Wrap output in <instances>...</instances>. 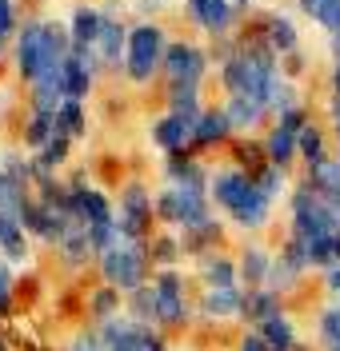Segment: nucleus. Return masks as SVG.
<instances>
[{
    "label": "nucleus",
    "instance_id": "obj_1",
    "mask_svg": "<svg viewBox=\"0 0 340 351\" xmlns=\"http://www.w3.org/2000/svg\"><path fill=\"white\" fill-rule=\"evenodd\" d=\"M157 219L164 228L177 232H196L204 223H212V199L201 188H181V184H164L157 192Z\"/></svg>",
    "mask_w": 340,
    "mask_h": 351
},
{
    "label": "nucleus",
    "instance_id": "obj_2",
    "mask_svg": "<svg viewBox=\"0 0 340 351\" xmlns=\"http://www.w3.org/2000/svg\"><path fill=\"white\" fill-rule=\"evenodd\" d=\"M337 232L340 223H337V212L328 208V199L317 196L308 184H296L288 192V236L313 243L320 236H337Z\"/></svg>",
    "mask_w": 340,
    "mask_h": 351
},
{
    "label": "nucleus",
    "instance_id": "obj_3",
    "mask_svg": "<svg viewBox=\"0 0 340 351\" xmlns=\"http://www.w3.org/2000/svg\"><path fill=\"white\" fill-rule=\"evenodd\" d=\"M168 36L157 21H140L128 28V56H124V76L133 84H148L164 68V52H168Z\"/></svg>",
    "mask_w": 340,
    "mask_h": 351
},
{
    "label": "nucleus",
    "instance_id": "obj_4",
    "mask_svg": "<svg viewBox=\"0 0 340 351\" xmlns=\"http://www.w3.org/2000/svg\"><path fill=\"white\" fill-rule=\"evenodd\" d=\"M148 271H157L148 260V243H120V247L100 256V280L116 287L120 295H133L140 287H148Z\"/></svg>",
    "mask_w": 340,
    "mask_h": 351
},
{
    "label": "nucleus",
    "instance_id": "obj_5",
    "mask_svg": "<svg viewBox=\"0 0 340 351\" xmlns=\"http://www.w3.org/2000/svg\"><path fill=\"white\" fill-rule=\"evenodd\" d=\"M152 219H157V196L148 192L144 180H128V184L120 188V212H116L120 240L124 243H148Z\"/></svg>",
    "mask_w": 340,
    "mask_h": 351
},
{
    "label": "nucleus",
    "instance_id": "obj_6",
    "mask_svg": "<svg viewBox=\"0 0 340 351\" xmlns=\"http://www.w3.org/2000/svg\"><path fill=\"white\" fill-rule=\"evenodd\" d=\"M152 291H157V328L160 331L188 328V319H192V304H188V291H184L181 267L152 271Z\"/></svg>",
    "mask_w": 340,
    "mask_h": 351
},
{
    "label": "nucleus",
    "instance_id": "obj_7",
    "mask_svg": "<svg viewBox=\"0 0 340 351\" xmlns=\"http://www.w3.org/2000/svg\"><path fill=\"white\" fill-rule=\"evenodd\" d=\"M12 64H16V76L24 84H36L48 68V48H45V21L28 16L16 32V52H12Z\"/></svg>",
    "mask_w": 340,
    "mask_h": 351
},
{
    "label": "nucleus",
    "instance_id": "obj_8",
    "mask_svg": "<svg viewBox=\"0 0 340 351\" xmlns=\"http://www.w3.org/2000/svg\"><path fill=\"white\" fill-rule=\"evenodd\" d=\"M252 188H256L252 172L249 168H236V164L212 168V176H208V199H212L220 212H228V216L245 204V196H249Z\"/></svg>",
    "mask_w": 340,
    "mask_h": 351
},
{
    "label": "nucleus",
    "instance_id": "obj_9",
    "mask_svg": "<svg viewBox=\"0 0 340 351\" xmlns=\"http://www.w3.org/2000/svg\"><path fill=\"white\" fill-rule=\"evenodd\" d=\"M68 204H72V216H76V223H84V228H96V223H113V219H116L113 199L104 196L100 188H92L84 176L68 180Z\"/></svg>",
    "mask_w": 340,
    "mask_h": 351
},
{
    "label": "nucleus",
    "instance_id": "obj_10",
    "mask_svg": "<svg viewBox=\"0 0 340 351\" xmlns=\"http://www.w3.org/2000/svg\"><path fill=\"white\" fill-rule=\"evenodd\" d=\"M160 72L168 76V84H201L204 72H208V52L192 40H172Z\"/></svg>",
    "mask_w": 340,
    "mask_h": 351
},
{
    "label": "nucleus",
    "instance_id": "obj_11",
    "mask_svg": "<svg viewBox=\"0 0 340 351\" xmlns=\"http://www.w3.org/2000/svg\"><path fill=\"white\" fill-rule=\"evenodd\" d=\"M184 12L201 32L216 36V40H228L240 8H236V0H184Z\"/></svg>",
    "mask_w": 340,
    "mask_h": 351
},
{
    "label": "nucleus",
    "instance_id": "obj_12",
    "mask_svg": "<svg viewBox=\"0 0 340 351\" xmlns=\"http://www.w3.org/2000/svg\"><path fill=\"white\" fill-rule=\"evenodd\" d=\"M196 311H201L204 319H212V324L240 319V311H245V287H204Z\"/></svg>",
    "mask_w": 340,
    "mask_h": 351
},
{
    "label": "nucleus",
    "instance_id": "obj_13",
    "mask_svg": "<svg viewBox=\"0 0 340 351\" xmlns=\"http://www.w3.org/2000/svg\"><path fill=\"white\" fill-rule=\"evenodd\" d=\"M208 176H212V168H204L196 156L188 152H172L164 156V180L168 184H181V188H201V192H208Z\"/></svg>",
    "mask_w": 340,
    "mask_h": 351
},
{
    "label": "nucleus",
    "instance_id": "obj_14",
    "mask_svg": "<svg viewBox=\"0 0 340 351\" xmlns=\"http://www.w3.org/2000/svg\"><path fill=\"white\" fill-rule=\"evenodd\" d=\"M260 40L269 44L280 60H284V56L300 52V28H296L293 16H284V12H269L264 24H260Z\"/></svg>",
    "mask_w": 340,
    "mask_h": 351
},
{
    "label": "nucleus",
    "instance_id": "obj_15",
    "mask_svg": "<svg viewBox=\"0 0 340 351\" xmlns=\"http://www.w3.org/2000/svg\"><path fill=\"white\" fill-rule=\"evenodd\" d=\"M192 124H196V120H184L177 112H164L157 124H152V144H157L164 156L184 152V148H192Z\"/></svg>",
    "mask_w": 340,
    "mask_h": 351
},
{
    "label": "nucleus",
    "instance_id": "obj_16",
    "mask_svg": "<svg viewBox=\"0 0 340 351\" xmlns=\"http://www.w3.org/2000/svg\"><path fill=\"white\" fill-rule=\"evenodd\" d=\"M96 56L109 72H124V56H128V28L116 21V16H104V28H100V40H96Z\"/></svg>",
    "mask_w": 340,
    "mask_h": 351
},
{
    "label": "nucleus",
    "instance_id": "obj_17",
    "mask_svg": "<svg viewBox=\"0 0 340 351\" xmlns=\"http://www.w3.org/2000/svg\"><path fill=\"white\" fill-rule=\"evenodd\" d=\"M272 256L264 243H245L240 256H236V267H240V287H269V271H272Z\"/></svg>",
    "mask_w": 340,
    "mask_h": 351
},
{
    "label": "nucleus",
    "instance_id": "obj_18",
    "mask_svg": "<svg viewBox=\"0 0 340 351\" xmlns=\"http://www.w3.org/2000/svg\"><path fill=\"white\" fill-rule=\"evenodd\" d=\"M280 311H284V295H280V291H272V287H249V291H245V311H240V319H249L252 328L269 324L272 315H280Z\"/></svg>",
    "mask_w": 340,
    "mask_h": 351
},
{
    "label": "nucleus",
    "instance_id": "obj_19",
    "mask_svg": "<svg viewBox=\"0 0 340 351\" xmlns=\"http://www.w3.org/2000/svg\"><path fill=\"white\" fill-rule=\"evenodd\" d=\"M28 256L32 247H28V232L21 228V219L0 212V260L12 267V263H28Z\"/></svg>",
    "mask_w": 340,
    "mask_h": 351
},
{
    "label": "nucleus",
    "instance_id": "obj_20",
    "mask_svg": "<svg viewBox=\"0 0 340 351\" xmlns=\"http://www.w3.org/2000/svg\"><path fill=\"white\" fill-rule=\"evenodd\" d=\"M232 136V124H228L225 108H204L201 120L192 124V148H216Z\"/></svg>",
    "mask_w": 340,
    "mask_h": 351
},
{
    "label": "nucleus",
    "instance_id": "obj_21",
    "mask_svg": "<svg viewBox=\"0 0 340 351\" xmlns=\"http://www.w3.org/2000/svg\"><path fill=\"white\" fill-rule=\"evenodd\" d=\"M100 28H104V12H100V8H92V4H80V8L68 16V36H72L76 48H96Z\"/></svg>",
    "mask_w": 340,
    "mask_h": 351
},
{
    "label": "nucleus",
    "instance_id": "obj_22",
    "mask_svg": "<svg viewBox=\"0 0 340 351\" xmlns=\"http://www.w3.org/2000/svg\"><path fill=\"white\" fill-rule=\"evenodd\" d=\"M225 116H228V124H232V132H252L264 116H269V108H264V100H256V96H228Z\"/></svg>",
    "mask_w": 340,
    "mask_h": 351
},
{
    "label": "nucleus",
    "instance_id": "obj_23",
    "mask_svg": "<svg viewBox=\"0 0 340 351\" xmlns=\"http://www.w3.org/2000/svg\"><path fill=\"white\" fill-rule=\"evenodd\" d=\"M260 148H264V160H269V164H276V168H284V172H288V164L300 156V148H296V132L280 128V124H272V128L264 132Z\"/></svg>",
    "mask_w": 340,
    "mask_h": 351
},
{
    "label": "nucleus",
    "instance_id": "obj_24",
    "mask_svg": "<svg viewBox=\"0 0 340 351\" xmlns=\"http://www.w3.org/2000/svg\"><path fill=\"white\" fill-rule=\"evenodd\" d=\"M272 219V199L260 192V188H252L249 196H245V204L232 212V223L236 228H245V232H260V228H269Z\"/></svg>",
    "mask_w": 340,
    "mask_h": 351
},
{
    "label": "nucleus",
    "instance_id": "obj_25",
    "mask_svg": "<svg viewBox=\"0 0 340 351\" xmlns=\"http://www.w3.org/2000/svg\"><path fill=\"white\" fill-rule=\"evenodd\" d=\"M201 284L204 287H240V267H236L232 256L212 252V256L201 260Z\"/></svg>",
    "mask_w": 340,
    "mask_h": 351
},
{
    "label": "nucleus",
    "instance_id": "obj_26",
    "mask_svg": "<svg viewBox=\"0 0 340 351\" xmlns=\"http://www.w3.org/2000/svg\"><path fill=\"white\" fill-rule=\"evenodd\" d=\"M60 76H65V100H89V92H92V84H96V72H92L76 52L65 60V68H60Z\"/></svg>",
    "mask_w": 340,
    "mask_h": 351
},
{
    "label": "nucleus",
    "instance_id": "obj_27",
    "mask_svg": "<svg viewBox=\"0 0 340 351\" xmlns=\"http://www.w3.org/2000/svg\"><path fill=\"white\" fill-rule=\"evenodd\" d=\"M56 256H60V263H68L72 271H76V267H84V263L96 256V252H92V243H89V228H84V223L68 228L65 240L56 243Z\"/></svg>",
    "mask_w": 340,
    "mask_h": 351
},
{
    "label": "nucleus",
    "instance_id": "obj_28",
    "mask_svg": "<svg viewBox=\"0 0 340 351\" xmlns=\"http://www.w3.org/2000/svg\"><path fill=\"white\" fill-rule=\"evenodd\" d=\"M84 307H89V315L96 319V328H100V324H109V319H116V315H124V295H120L116 287L100 284V287L89 291Z\"/></svg>",
    "mask_w": 340,
    "mask_h": 351
},
{
    "label": "nucleus",
    "instance_id": "obj_29",
    "mask_svg": "<svg viewBox=\"0 0 340 351\" xmlns=\"http://www.w3.org/2000/svg\"><path fill=\"white\" fill-rule=\"evenodd\" d=\"M260 335H264V343H269L272 351H296L300 348V335H296V324L288 311H280V315H272L269 324H260Z\"/></svg>",
    "mask_w": 340,
    "mask_h": 351
},
{
    "label": "nucleus",
    "instance_id": "obj_30",
    "mask_svg": "<svg viewBox=\"0 0 340 351\" xmlns=\"http://www.w3.org/2000/svg\"><path fill=\"white\" fill-rule=\"evenodd\" d=\"M148 260H152V267H157V271L177 267V263L184 260L181 236H172V232H160V236H152V240H148Z\"/></svg>",
    "mask_w": 340,
    "mask_h": 351
},
{
    "label": "nucleus",
    "instance_id": "obj_31",
    "mask_svg": "<svg viewBox=\"0 0 340 351\" xmlns=\"http://www.w3.org/2000/svg\"><path fill=\"white\" fill-rule=\"evenodd\" d=\"M164 100H168V112H177L184 120H201V84H168L164 92Z\"/></svg>",
    "mask_w": 340,
    "mask_h": 351
},
{
    "label": "nucleus",
    "instance_id": "obj_32",
    "mask_svg": "<svg viewBox=\"0 0 340 351\" xmlns=\"http://www.w3.org/2000/svg\"><path fill=\"white\" fill-rule=\"evenodd\" d=\"M225 240V228L212 219V223H204V228H196V232H181V243H184V256H196V260H204V256H212V247Z\"/></svg>",
    "mask_w": 340,
    "mask_h": 351
},
{
    "label": "nucleus",
    "instance_id": "obj_33",
    "mask_svg": "<svg viewBox=\"0 0 340 351\" xmlns=\"http://www.w3.org/2000/svg\"><path fill=\"white\" fill-rule=\"evenodd\" d=\"M264 108H269L272 116H276V120H280L284 112L300 108V96H296V84L288 80V76H284V72H280V76H276V80L269 84V92H264Z\"/></svg>",
    "mask_w": 340,
    "mask_h": 351
},
{
    "label": "nucleus",
    "instance_id": "obj_34",
    "mask_svg": "<svg viewBox=\"0 0 340 351\" xmlns=\"http://www.w3.org/2000/svg\"><path fill=\"white\" fill-rule=\"evenodd\" d=\"M56 132L68 136V140H80V136H89V112L80 100H65L60 108H56Z\"/></svg>",
    "mask_w": 340,
    "mask_h": 351
},
{
    "label": "nucleus",
    "instance_id": "obj_35",
    "mask_svg": "<svg viewBox=\"0 0 340 351\" xmlns=\"http://www.w3.org/2000/svg\"><path fill=\"white\" fill-rule=\"evenodd\" d=\"M296 148H300V160H304L308 168L332 160V156H328V136H324V128H317V124H308V128L296 136Z\"/></svg>",
    "mask_w": 340,
    "mask_h": 351
},
{
    "label": "nucleus",
    "instance_id": "obj_36",
    "mask_svg": "<svg viewBox=\"0 0 340 351\" xmlns=\"http://www.w3.org/2000/svg\"><path fill=\"white\" fill-rule=\"evenodd\" d=\"M124 315L133 319V324H148V328H157V291L152 284L133 291V295H124Z\"/></svg>",
    "mask_w": 340,
    "mask_h": 351
},
{
    "label": "nucleus",
    "instance_id": "obj_37",
    "mask_svg": "<svg viewBox=\"0 0 340 351\" xmlns=\"http://www.w3.org/2000/svg\"><path fill=\"white\" fill-rule=\"evenodd\" d=\"M16 219H21L24 232H28V236H36V240H48V232H52V216H48V208L36 196L24 199V208L16 212Z\"/></svg>",
    "mask_w": 340,
    "mask_h": 351
},
{
    "label": "nucleus",
    "instance_id": "obj_38",
    "mask_svg": "<svg viewBox=\"0 0 340 351\" xmlns=\"http://www.w3.org/2000/svg\"><path fill=\"white\" fill-rule=\"evenodd\" d=\"M52 136H56V116H52V112H32V116L24 120V148L41 152Z\"/></svg>",
    "mask_w": 340,
    "mask_h": 351
},
{
    "label": "nucleus",
    "instance_id": "obj_39",
    "mask_svg": "<svg viewBox=\"0 0 340 351\" xmlns=\"http://www.w3.org/2000/svg\"><path fill=\"white\" fill-rule=\"evenodd\" d=\"M317 343L320 351H340V300L320 307L317 315Z\"/></svg>",
    "mask_w": 340,
    "mask_h": 351
},
{
    "label": "nucleus",
    "instance_id": "obj_40",
    "mask_svg": "<svg viewBox=\"0 0 340 351\" xmlns=\"http://www.w3.org/2000/svg\"><path fill=\"white\" fill-rule=\"evenodd\" d=\"M252 180H256V188H260L272 204H276L280 196H288V172H284V168H276V164H269V160L252 172Z\"/></svg>",
    "mask_w": 340,
    "mask_h": 351
},
{
    "label": "nucleus",
    "instance_id": "obj_41",
    "mask_svg": "<svg viewBox=\"0 0 340 351\" xmlns=\"http://www.w3.org/2000/svg\"><path fill=\"white\" fill-rule=\"evenodd\" d=\"M68 156H72V140L56 132L41 152H32V160H36L41 168H48V172H56V168H65V164H68Z\"/></svg>",
    "mask_w": 340,
    "mask_h": 351
},
{
    "label": "nucleus",
    "instance_id": "obj_42",
    "mask_svg": "<svg viewBox=\"0 0 340 351\" xmlns=\"http://www.w3.org/2000/svg\"><path fill=\"white\" fill-rule=\"evenodd\" d=\"M332 263H340V243H337V236H320V240L308 243V267L328 271Z\"/></svg>",
    "mask_w": 340,
    "mask_h": 351
},
{
    "label": "nucleus",
    "instance_id": "obj_43",
    "mask_svg": "<svg viewBox=\"0 0 340 351\" xmlns=\"http://www.w3.org/2000/svg\"><path fill=\"white\" fill-rule=\"evenodd\" d=\"M300 280H304V271H300L296 263H288L284 256H276V260H272V271H269V287H272V291H280V295H284V291H293Z\"/></svg>",
    "mask_w": 340,
    "mask_h": 351
},
{
    "label": "nucleus",
    "instance_id": "obj_44",
    "mask_svg": "<svg viewBox=\"0 0 340 351\" xmlns=\"http://www.w3.org/2000/svg\"><path fill=\"white\" fill-rule=\"evenodd\" d=\"M89 243H92V252H96V260L104 256V252H113V247H120V228H116V219L113 223H96V228H89Z\"/></svg>",
    "mask_w": 340,
    "mask_h": 351
},
{
    "label": "nucleus",
    "instance_id": "obj_45",
    "mask_svg": "<svg viewBox=\"0 0 340 351\" xmlns=\"http://www.w3.org/2000/svg\"><path fill=\"white\" fill-rule=\"evenodd\" d=\"M12 315V267L0 260V319Z\"/></svg>",
    "mask_w": 340,
    "mask_h": 351
},
{
    "label": "nucleus",
    "instance_id": "obj_46",
    "mask_svg": "<svg viewBox=\"0 0 340 351\" xmlns=\"http://www.w3.org/2000/svg\"><path fill=\"white\" fill-rule=\"evenodd\" d=\"M12 32H21V16H16V4H12V0H0V36L8 40Z\"/></svg>",
    "mask_w": 340,
    "mask_h": 351
},
{
    "label": "nucleus",
    "instance_id": "obj_47",
    "mask_svg": "<svg viewBox=\"0 0 340 351\" xmlns=\"http://www.w3.org/2000/svg\"><path fill=\"white\" fill-rule=\"evenodd\" d=\"M276 124H280V128H288V132H296V136H300V132L308 128V124H313V120H308V108H304V104H300V108L284 112V116H280V120H276Z\"/></svg>",
    "mask_w": 340,
    "mask_h": 351
},
{
    "label": "nucleus",
    "instance_id": "obj_48",
    "mask_svg": "<svg viewBox=\"0 0 340 351\" xmlns=\"http://www.w3.org/2000/svg\"><path fill=\"white\" fill-rule=\"evenodd\" d=\"M140 351H168V335L160 328H148L144 324V331H140Z\"/></svg>",
    "mask_w": 340,
    "mask_h": 351
},
{
    "label": "nucleus",
    "instance_id": "obj_49",
    "mask_svg": "<svg viewBox=\"0 0 340 351\" xmlns=\"http://www.w3.org/2000/svg\"><path fill=\"white\" fill-rule=\"evenodd\" d=\"M317 24L328 32V36H337L340 32V0H328V4H324V16H320Z\"/></svg>",
    "mask_w": 340,
    "mask_h": 351
},
{
    "label": "nucleus",
    "instance_id": "obj_50",
    "mask_svg": "<svg viewBox=\"0 0 340 351\" xmlns=\"http://www.w3.org/2000/svg\"><path fill=\"white\" fill-rule=\"evenodd\" d=\"M236 351H272L269 343H264V335L256 328H249V331H240V339H236Z\"/></svg>",
    "mask_w": 340,
    "mask_h": 351
},
{
    "label": "nucleus",
    "instance_id": "obj_51",
    "mask_svg": "<svg viewBox=\"0 0 340 351\" xmlns=\"http://www.w3.org/2000/svg\"><path fill=\"white\" fill-rule=\"evenodd\" d=\"M320 276H324V280H320V284H324V291L340 300V263H332V267H328V271H320Z\"/></svg>",
    "mask_w": 340,
    "mask_h": 351
},
{
    "label": "nucleus",
    "instance_id": "obj_52",
    "mask_svg": "<svg viewBox=\"0 0 340 351\" xmlns=\"http://www.w3.org/2000/svg\"><path fill=\"white\" fill-rule=\"evenodd\" d=\"M328 120H332V132H337V140H340V96L328 100Z\"/></svg>",
    "mask_w": 340,
    "mask_h": 351
},
{
    "label": "nucleus",
    "instance_id": "obj_53",
    "mask_svg": "<svg viewBox=\"0 0 340 351\" xmlns=\"http://www.w3.org/2000/svg\"><path fill=\"white\" fill-rule=\"evenodd\" d=\"M332 56H337V64H340V32L332 36Z\"/></svg>",
    "mask_w": 340,
    "mask_h": 351
},
{
    "label": "nucleus",
    "instance_id": "obj_54",
    "mask_svg": "<svg viewBox=\"0 0 340 351\" xmlns=\"http://www.w3.org/2000/svg\"><path fill=\"white\" fill-rule=\"evenodd\" d=\"M0 351H12V343H8V335L0 331Z\"/></svg>",
    "mask_w": 340,
    "mask_h": 351
},
{
    "label": "nucleus",
    "instance_id": "obj_55",
    "mask_svg": "<svg viewBox=\"0 0 340 351\" xmlns=\"http://www.w3.org/2000/svg\"><path fill=\"white\" fill-rule=\"evenodd\" d=\"M249 4H252V0H236V8H249Z\"/></svg>",
    "mask_w": 340,
    "mask_h": 351
},
{
    "label": "nucleus",
    "instance_id": "obj_56",
    "mask_svg": "<svg viewBox=\"0 0 340 351\" xmlns=\"http://www.w3.org/2000/svg\"><path fill=\"white\" fill-rule=\"evenodd\" d=\"M0 60H4V36H0Z\"/></svg>",
    "mask_w": 340,
    "mask_h": 351
},
{
    "label": "nucleus",
    "instance_id": "obj_57",
    "mask_svg": "<svg viewBox=\"0 0 340 351\" xmlns=\"http://www.w3.org/2000/svg\"><path fill=\"white\" fill-rule=\"evenodd\" d=\"M36 351H56V348H36Z\"/></svg>",
    "mask_w": 340,
    "mask_h": 351
},
{
    "label": "nucleus",
    "instance_id": "obj_58",
    "mask_svg": "<svg viewBox=\"0 0 340 351\" xmlns=\"http://www.w3.org/2000/svg\"><path fill=\"white\" fill-rule=\"evenodd\" d=\"M296 351H304V348H296Z\"/></svg>",
    "mask_w": 340,
    "mask_h": 351
},
{
    "label": "nucleus",
    "instance_id": "obj_59",
    "mask_svg": "<svg viewBox=\"0 0 340 351\" xmlns=\"http://www.w3.org/2000/svg\"><path fill=\"white\" fill-rule=\"evenodd\" d=\"M337 160H340V156H337Z\"/></svg>",
    "mask_w": 340,
    "mask_h": 351
}]
</instances>
